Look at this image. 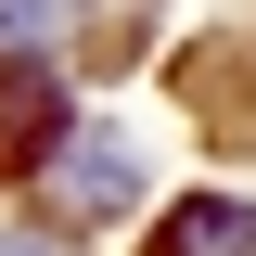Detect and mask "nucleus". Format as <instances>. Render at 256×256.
I'll list each match as a JSON object with an SVG mask.
<instances>
[{
	"instance_id": "7ed1b4c3",
	"label": "nucleus",
	"mask_w": 256,
	"mask_h": 256,
	"mask_svg": "<svg viewBox=\"0 0 256 256\" xmlns=\"http://www.w3.org/2000/svg\"><path fill=\"white\" fill-rule=\"evenodd\" d=\"M64 128V90H52V64H0V154H38Z\"/></svg>"
},
{
	"instance_id": "20e7f679",
	"label": "nucleus",
	"mask_w": 256,
	"mask_h": 256,
	"mask_svg": "<svg viewBox=\"0 0 256 256\" xmlns=\"http://www.w3.org/2000/svg\"><path fill=\"white\" fill-rule=\"evenodd\" d=\"M64 26H77V0H0V64H38Z\"/></svg>"
},
{
	"instance_id": "39448f33",
	"label": "nucleus",
	"mask_w": 256,
	"mask_h": 256,
	"mask_svg": "<svg viewBox=\"0 0 256 256\" xmlns=\"http://www.w3.org/2000/svg\"><path fill=\"white\" fill-rule=\"evenodd\" d=\"M0 256H64V244H52V230H13V244H0Z\"/></svg>"
},
{
	"instance_id": "f257e3e1",
	"label": "nucleus",
	"mask_w": 256,
	"mask_h": 256,
	"mask_svg": "<svg viewBox=\"0 0 256 256\" xmlns=\"http://www.w3.org/2000/svg\"><path fill=\"white\" fill-rule=\"evenodd\" d=\"M128 192H141V154H128V128H64V154H52V205L77 230L128 218Z\"/></svg>"
},
{
	"instance_id": "f03ea898",
	"label": "nucleus",
	"mask_w": 256,
	"mask_h": 256,
	"mask_svg": "<svg viewBox=\"0 0 256 256\" xmlns=\"http://www.w3.org/2000/svg\"><path fill=\"white\" fill-rule=\"evenodd\" d=\"M154 256H256V205H230V192H192V205H166Z\"/></svg>"
}]
</instances>
